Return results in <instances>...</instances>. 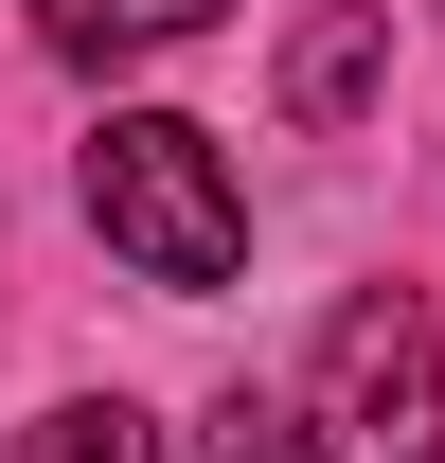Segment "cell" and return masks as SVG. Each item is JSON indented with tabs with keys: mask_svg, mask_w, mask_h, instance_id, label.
<instances>
[{
	"mask_svg": "<svg viewBox=\"0 0 445 463\" xmlns=\"http://www.w3.org/2000/svg\"><path fill=\"white\" fill-rule=\"evenodd\" d=\"M36 36L71 71H125V54H178V36H214V0H36Z\"/></svg>",
	"mask_w": 445,
	"mask_h": 463,
	"instance_id": "3",
	"label": "cell"
},
{
	"mask_svg": "<svg viewBox=\"0 0 445 463\" xmlns=\"http://www.w3.org/2000/svg\"><path fill=\"white\" fill-rule=\"evenodd\" d=\"M321 446L338 463H445V339L410 286L321 321Z\"/></svg>",
	"mask_w": 445,
	"mask_h": 463,
	"instance_id": "2",
	"label": "cell"
},
{
	"mask_svg": "<svg viewBox=\"0 0 445 463\" xmlns=\"http://www.w3.org/2000/svg\"><path fill=\"white\" fill-rule=\"evenodd\" d=\"M90 232H108L143 286H232L250 268V196H232V161H214V125H178V108H108L90 125Z\"/></svg>",
	"mask_w": 445,
	"mask_h": 463,
	"instance_id": "1",
	"label": "cell"
},
{
	"mask_svg": "<svg viewBox=\"0 0 445 463\" xmlns=\"http://www.w3.org/2000/svg\"><path fill=\"white\" fill-rule=\"evenodd\" d=\"M18 463H161V428H143L125 392H71V410H54V428H36Z\"/></svg>",
	"mask_w": 445,
	"mask_h": 463,
	"instance_id": "5",
	"label": "cell"
},
{
	"mask_svg": "<svg viewBox=\"0 0 445 463\" xmlns=\"http://www.w3.org/2000/svg\"><path fill=\"white\" fill-rule=\"evenodd\" d=\"M196 463H321V428H285V410H250V392H232L214 428H196Z\"/></svg>",
	"mask_w": 445,
	"mask_h": 463,
	"instance_id": "6",
	"label": "cell"
},
{
	"mask_svg": "<svg viewBox=\"0 0 445 463\" xmlns=\"http://www.w3.org/2000/svg\"><path fill=\"white\" fill-rule=\"evenodd\" d=\"M374 54H392V18H374V0H338L321 36L285 54V125H356V108H374Z\"/></svg>",
	"mask_w": 445,
	"mask_h": 463,
	"instance_id": "4",
	"label": "cell"
}]
</instances>
